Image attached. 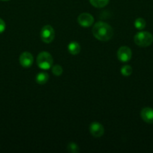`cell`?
<instances>
[{"mask_svg":"<svg viewBox=\"0 0 153 153\" xmlns=\"http://www.w3.org/2000/svg\"><path fill=\"white\" fill-rule=\"evenodd\" d=\"M92 34L98 40L107 41L113 35V30L109 24L104 22H98L92 28Z\"/></svg>","mask_w":153,"mask_h":153,"instance_id":"cell-1","label":"cell"},{"mask_svg":"<svg viewBox=\"0 0 153 153\" xmlns=\"http://www.w3.org/2000/svg\"><path fill=\"white\" fill-rule=\"evenodd\" d=\"M134 43L140 47H147L153 42V36L148 31H140L134 36Z\"/></svg>","mask_w":153,"mask_h":153,"instance_id":"cell-2","label":"cell"},{"mask_svg":"<svg viewBox=\"0 0 153 153\" xmlns=\"http://www.w3.org/2000/svg\"><path fill=\"white\" fill-rule=\"evenodd\" d=\"M53 64L52 57L49 52H41L37 57V64L39 68L42 70H49L52 67Z\"/></svg>","mask_w":153,"mask_h":153,"instance_id":"cell-3","label":"cell"},{"mask_svg":"<svg viewBox=\"0 0 153 153\" xmlns=\"http://www.w3.org/2000/svg\"><path fill=\"white\" fill-rule=\"evenodd\" d=\"M55 31L51 25H46L42 28L40 31V38L42 41L46 43H50L54 40Z\"/></svg>","mask_w":153,"mask_h":153,"instance_id":"cell-4","label":"cell"},{"mask_svg":"<svg viewBox=\"0 0 153 153\" xmlns=\"http://www.w3.org/2000/svg\"><path fill=\"white\" fill-rule=\"evenodd\" d=\"M132 56L131 50L129 47L125 46H121L117 52V58L122 62H128L130 60Z\"/></svg>","mask_w":153,"mask_h":153,"instance_id":"cell-5","label":"cell"},{"mask_svg":"<svg viewBox=\"0 0 153 153\" xmlns=\"http://www.w3.org/2000/svg\"><path fill=\"white\" fill-rule=\"evenodd\" d=\"M77 21L81 26L86 28V27H89L92 25L94 22V18L90 13H82L78 16Z\"/></svg>","mask_w":153,"mask_h":153,"instance_id":"cell-6","label":"cell"},{"mask_svg":"<svg viewBox=\"0 0 153 153\" xmlns=\"http://www.w3.org/2000/svg\"><path fill=\"white\" fill-rule=\"evenodd\" d=\"M34 58L32 55L28 52H24L20 56V64L23 67H29L32 65Z\"/></svg>","mask_w":153,"mask_h":153,"instance_id":"cell-7","label":"cell"},{"mask_svg":"<svg viewBox=\"0 0 153 153\" xmlns=\"http://www.w3.org/2000/svg\"><path fill=\"white\" fill-rule=\"evenodd\" d=\"M89 131L92 135L94 137H100L104 133L103 126L98 122H94L90 125Z\"/></svg>","mask_w":153,"mask_h":153,"instance_id":"cell-8","label":"cell"},{"mask_svg":"<svg viewBox=\"0 0 153 153\" xmlns=\"http://www.w3.org/2000/svg\"><path fill=\"white\" fill-rule=\"evenodd\" d=\"M140 116L142 120L149 124L153 123V109L152 108H144L140 112Z\"/></svg>","mask_w":153,"mask_h":153,"instance_id":"cell-9","label":"cell"},{"mask_svg":"<svg viewBox=\"0 0 153 153\" xmlns=\"http://www.w3.org/2000/svg\"><path fill=\"white\" fill-rule=\"evenodd\" d=\"M68 52L71 55H76L79 54L80 52V44L77 42L73 41L69 43L68 46Z\"/></svg>","mask_w":153,"mask_h":153,"instance_id":"cell-10","label":"cell"},{"mask_svg":"<svg viewBox=\"0 0 153 153\" xmlns=\"http://www.w3.org/2000/svg\"><path fill=\"white\" fill-rule=\"evenodd\" d=\"M35 80L36 82H37L38 84H39V85H44V84H46V82H48V80H49V75L46 73H44V72L39 73L36 76Z\"/></svg>","mask_w":153,"mask_h":153,"instance_id":"cell-11","label":"cell"},{"mask_svg":"<svg viewBox=\"0 0 153 153\" xmlns=\"http://www.w3.org/2000/svg\"><path fill=\"white\" fill-rule=\"evenodd\" d=\"M92 5L95 7H104L108 4L109 0H89Z\"/></svg>","mask_w":153,"mask_h":153,"instance_id":"cell-12","label":"cell"},{"mask_svg":"<svg viewBox=\"0 0 153 153\" xmlns=\"http://www.w3.org/2000/svg\"><path fill=\"white\" fill-rule=\"evenodd\" d=\"M146 21L145 19H142V18H138L135 20L134 22V26L136 29L138 30H142L146 27Z\"/></svg>","mask_w":153,"mask_h":153,"instance_id":"cell-13","label":"cell"},{"mask_svg":"<svg viewBox=\"0 0 153 153\" xmlns=\"http://www.w3.org/2000/svg\"><path fill=\"white\" fill-rule=\"evenodd\" d=\"M68 150L69 152H72V153H78L80 152V148L78 146L77 144H76L75 143H69L68 145L67 146Z\"/></svg>","mask_w":153,"mask_h":153,"instance_id":"cell-14","label":"cell"},{"mask_svg":"<svg viewBox=\"0 0 153 153\" xmlns=\"http://www.w3.org/2000/svg\"><path fill=\"white\" fill-rule=\"evenodd\" d=\"M121 73L124 76H129L132 73V67L129 65H124L122 67Z\"/></svg>","mask_w":153,"mask_h":153,"instance_id":"cell-15","label":"cell"},{"mask_svg":"<svg viewBox=\"0 0 153 153\" xmlns=\"http://www.w3.org/2000/svg\"><path fill=\"white\" fill-rule=\"evenodd\" d=\"M52 72L56 76H60L62 74L63 70L60 65H54L52 67Z\"/></svg>","mask_w":153,"mask_h":153,"instance_id":"cell-16","label":"cell"},{"mask_svg":"<svg viewBox=\"0 0 153 153\" xmlns=\"http://www.w3.org/2000/svg\"><path fill=\"white\" fill-rule=\"evenodd\" d=\"M5 22H4L3 19L0 18V34H2L5 30Z\"/></svg>","mask_w":153,"mask_h":153,"instance_id":"cell-17","label":"cell"},{"mask_svg":"<svg viewBox=\"0 0 153 153\" xmlns=\"http://www.w3.org/2000/svg\"><path fill=\"white\" fill-rule=\"evenodd\" d=\"M1 1H9V0H1Z\"/></svg>","mask_w":153,"mask_h":153,"instance_id":"cell-18","label":"cell"}]
</instances>
